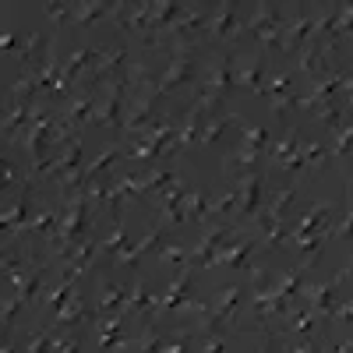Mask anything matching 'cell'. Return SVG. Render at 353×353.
Listing matches in <instances>:
<instances>
[{"label":"cell","mask_w":353,"mask_h":353,"mask_svg":"<svg viewBox=\"0 0 353 353\" xmlns=\"http://www.w3.org/2000/svg\"><path fill=\"white\" fill-rule=\"evenodd\" d=\"M128 311V286L106 276L96 279V314H124Z\"/></svg>","instance_id":"cell-17"},{"label":"cell","mask_w":353,"mask_h":353,"mask_svg":"<svg viewBox=\"0 0 353 353\" xmlns=\"http://www.w3.org/2000/svg\"><path fill=\"white\" fill-rule=\"evenodd\" d=\"M230 124H237V113H212V117H205L201 138H198V149H209V145H216Z\"/></svg>","instance_id":"cell-30"},{"label":"cell","mask_w":353,"mask_h":353,"mask_svg":"<svg viewBox=\"0 0 353 353\" xmlns=\"http://www.w3.org/2000/svg\"><path fill=\"white\" fill-rule=\"evenodd\" d=\"M339 276H343V279H346V276H353V258H350V261H346V269H343V272H339Z\"/></svg>","instance_id":"cell-47"},{"label":"cell","mask_w":353,"mask_h":353,"mask_svg":"<svg viewBox=\"0 0 353 353\" xmlns=\"http://www.w3.org/2000/svg\"><path fill=\"white\" fill-rule=\"evenodd\" d=\"M128 314H96V336H99V350H121L128 346Z\"/></svg>","instance_id":"cell-20"},{"label":"cell","mask_w":353,"mask_h":353,"mask_svg":"<svg viewBox=\"0 0 353 353\" xmlns=\"http://www.w3.org/2000/svg\"><path fill=\"white\" fill-rule=\"evenodd\" d=\"M336 237H353V198H350V209L343 212V219L336 223Z\"/></svg>","instance_id":"cell-43"},{"label":"cell","mask_w":353,"mask_h":353,"mask_svg":"<svg viewBox=\"0 0 353 353\" xmlns=\"http://www.w3.org/2000/svg\"><path fill=\"white\" fill-rule=\"evenodd\" d=\"M265 99H269V106L276 110V117H286L290 110H297V78H293L290 71H276L269 78V85H265Z\"/></svg>","instance_id":"cell-9"},{"label":"cell","mask_w":353,"mask_h":353,"mask_svg":"<svg viewBox=\"0 0 353 353\" xmlns=\"http://www.w3.org/2000/svg\"><path fill=\"white\" fill-rule=\"evenodd\" d=\"M156 307H159V297L149 290V283L145 279H134L131 286H128V318H134V321H141V325H152L156 321Z\"/></svg>","instance_id":"cell-11"},{"label":"cell","mask_w":353,"mask_h":353,"mask_svg":"<svg viewBox=\"0 0 353 353\" xmlns=\"http://www.w3.org/2000/svg\"><path fill=\"white\" fill-rule=\"evenodd\" d=\"M163 241H166V237H163V226H152V230L145 233L141 241H134L131 248H124L121 254L113 258V269H138V265H141V258L149 254L152 248H159Z\"/></svg>","instance_id":"cell-21"},{"label":"cell","mask_w":353,"mask_h":353,"mask_svg":"<svg viewBox=\"0 0 353 353\" xmlns=\"http://www.w3.org/2000/svg\"><path fill=\"white\" fill-rule=\"evenodd\" d=\"M265 64H269V53L265 50H254L248 61H237V88H244V92L265 99Z\"/></svg>","instance_id":"cell-13"},{"label":"cell","mask_w":353,"mask_h":353,"mask_svg":"<svg viewBox=\"0 0 353 353\" xmlns=\"http://www.w3.org/2000/svg\"><path fill=\"white\" fill-rule=\"evenodd\" d=\"M237 184V191H241V212H237V226L241 223H254L258 219V212H261V198H265V176H261V170H254V173H244L241 181H233Z\"/></svg>","instance_id":"cell-8"},{"label":"cell","mask_w":353,"mask_h":353,"mask_svg":"<svg viewBox=\"0 0 353 353\" xmlns=\"http://www.w3.org/2000/svg\"><path fill=\"white\" fill-rule=\"evenodd\" d=\"M343 81H346V71H339V68H332V71H325L321 78H314L311 81V88L297 99V110H318V106H325V103H332L339 92H343Z\"/></svg>","instance_id":"cell-6"},{"label":"cell","mask_w":353,"mask_h":353,"mask_svg":"<svg viewBox=\"0 0 353 353\" xmlns=\"http://www.w3.org/2000/svg\"><path fill=\"white\" fill-rule=\"evenodd\" d=\"M124 152H128L124 145L110 141L106 149H103V152H99V156L92 159V163H85V170H81V181H85V184H92V181H103V173H106V170H110V166H113L117 159H121Z\"/></svg>","instance_id":"cell-27"},{"label":"cell","mask_w":353,"mask_h":353,"mask_svg":"<svg viewBox=\"0 0 353 353\" xmlns=\"http://www.w3.org/2000/svg\"><path fill=\"white\" fill-rule=\"evenodd\" d=\"M346 350H350V353H353V339H346Z\"/></svg>","instance_id":"cell-48"},{"label":"cell","mask_w":353,"mask_h":353,"mask_svg":"<svg viewBox=\"0 0 353 353\" xmlns=\"http://www.w3.org/2000/svg\"><path fill=\"white\" fill-rule=\"evenodd\" d=\"M85 318H88L85 297H81V293L74 290V293H71V301H68V304H64L61 311L53 314V321H50V325H53V329H68V325H81Z\"/></svg>","instance_id":"cell-29"},{"label":"cell","mask_w":353,"mask_h":353,"mask_svg":"<svg viewBox=\"0 0 353 353\" xmlns=\"http://www.w3.org/2000/svg\"><path fill=\"white\" fill-rule=\"evenodd\" d=\"M254 248H258V241L251 237V233H244L241 241L226 244V248L212 258L209 269H248V265H251V254H254Z\"/></svg>","instance_id":"cell-19"},{"label":"cell","mask_w":353,"mask_h":353,"mask_svg":"<svg viewBox=\"0 0 353 353\" xmlns=\"http://www.w3.org/2000/svg\"><path fill=\"white\" fill-rule=\"evenodd\" d=\"M297 201V184H279V188H272L269 191V201L261 205V216L265 219H286V212H290V205Z\"/></svg>","instance_id":"cell-25"},{"label":"cell","mask_w":353,"mask_h":353,"mask_svg":"<svg viewBox=\"0 0 353 353\" xmlns=\"http://www.w3.org/2000/svg\"><path fill=\"white\" fill-rule=\"evenodd\" d=\"M237 124H241V138H244V145H248V149H254V152H269V145H272V138H269V128H258V124L244 121L241 113H237Z\"/></svg>","instance_id":"cell-32"},{"label":"cell","mask_w":353,"mask_h":353,"mask_svg":"<svg viewBox=\"0 0 353 353\" xmlns=\"http://www.w3.org/2000/svg\"><path fill=\"white\" fill-rule=\"evenodd\" d=\"M350 191H353V181H350Z\"/></svg>","instance_id":"cell-49"},{"label":"cell","mask_w":353,"mask_h":353,"mask_svg":"<svg viewBox=\"0 0 353 353\" xmlns=\"http://www.w3.org/2000/svg\"><path fill=\"white\" fill-rule=\"evenodd\" d=\"M346 121H350V113H346V106H343L339 96H336L332 103H325V106H318V110H314V124H321V128L332 131V134H336Z\"/></svg>","instance_id":"cell-31"},{"label":"cell","mask_w":353,"mask_h":353,"mask_svg":"<svg viewBox=\"0 0 353 353\" xmlns=\"http://www.w3.org/2000/svg\"><path fill=\"white\" fill-rule=\"evenodd\" d=\"M248 297V286L244 283H230L216 293L212 301V318H209V329H219V325H233L241 318V301Z\"/></svg>","instance_id":"cell-7"},{"label":"cell","mask_w":353,"mask_h":353,"mask_svg":"<svg viewBox=\"0 0 353 353\" xmlns=\"http://www.w3.org/2000/svg\"><path fill=\"white\" fill-rule=\"evenodd\" d=\"M318 28H321V8H307L301 4L297 14L286 18V28H283V53H297L301 46H307L314 36H318Z\"/></svg>","instance_id":"cell-4"},{"label":"cell","mask_w":353,"mask_h":353,"mask_svg":"<svg viewBox=\"0 0 353 353\" xmlns=\"http://www.w3.org/2000/svg\"><path fill=\"white\" fill-rule=\"evenodd\" d=\"M191 332H194L191 325L188 329H176L173 339H166V350L163 353H191Z\"/></svg>","instance_id":"cell-41"},{"label":"cell","mask_w":353,"mask_h":353,"mask_svg":"<svg viewBox=\"0 0 353 353\" xmlns=\"http://www.w3.org/2000/svg\"><path fill=\"white\" fill-rule=\"evenodd\" d=\"M191 272H194V269H184V272H176V276H173L170 290H166L163 297H159L156 318H166V314H173L176 307H181V304L188 301V290H191Z\"/></svg>","instance_id":"cell-23"},{"label":"cell","mask_w":353,"mask_h":353,"mask_svg":"<svg viewBox=\"0 0 353 353\" xmlns=\"http://www.w3.org/2000/svg\"><path fill=\"white\" fill-rule=\"evenodd\" d=\"M57 332L61 329H53V325H46L43 332H32L25 339V346H21V353H53V343H57Z\"/></svg>","instance_id":"cell-35"},{"label":"cell","mask_w":353,"mask_h":353,"mask_svg":"<svg viewBox=\"0 0 353 353\" xmlns=\"http://www.w3.org/2000/svg\"><path fill=\"white\" fill-rule=\"evenodd\" d=\"M156 121H159V117H156V99H152V92L131 96V103H128V110H124V131H128V138L149 131Z\"/></svg>","instance_id":"cell-12"},{"label":"cell","mask_w":353,"mask_h":353,"mask_svg":"<svg viewBox=\"0 0 353 353\" xmlns=\"http://www.w3.org/2000/svg\"><path fill=\"white\" fill-rule=\"evenodd\" d=\"M156 258L166 265V269H176V272L191 269V254H188L184 248H176V244H166V241L156 248Z\"/></svg>","instance_id":"cell-34"},{"label":"cell","mask_w":353,"mask_h":353,"mask_svg":"<svg viewBox=\"0 0 353 353\" xmlns=\"http://www.w3.org/2000/svg\"><path fill=\"white\" fill-rule=\"evenodd\" d=\"M261 156H265V152H254V149H248V145H237V149H230V152H226V159H223V173H226V181L233 184V181H241L244 173H254V170H258V163H261Z\"/></svg>","instance_id":"cell-22"},{"label":"cell","mask_w":353,"mask_h":353,"mask_svg":"<svg viewBox=\"0 0 353 353\" xmlns=\"http://www.w3.org/2000/svg\"><path fill=\"white\" fill-rule=\"evenodd\" d=\"M230 88H237V61H233L226 50H216V57L209 61V71H205L198 92H194V110L201 117L219 113V103Z\"/></svg>","instance_id":"cell-1"},{"label":"cell","mask_w":353,"mask_h":353,"mask_svg":"<svg viewBox=\"0 0 353 353\" xmlns=\"http://www.w3.org/2000/svg\"><path fill=\"white\" fill-rule=\"evenodd\" d=\"M128 248V230H124V223L121 219H110V230L99 237V258H106L110 265H113V258L121 254Z\"/></svg>","instance_id":"cell-28"},{"label":"cell","mask_w":353,"mask_h":353,"mask_svg":"<svg viewBox=\"0 0 353 353\" xmlns=\"http://www.w3.org/2000/svg\"><path fill=\"white\" fill-rule=\"evenodd\" d=\"M36 110H39V99L36 103H11L4 110V145L8 149L25 141V131H28V124H32Z\"/></svg>","instance_id":"cell-14"},{"label":"cell","mask_w":353,"mask_h":353,"mask_svg":"<svg viewBox=\"0 0 353 353\" xmlns=\"http://www.w3.org/2000/svg\"><path fill=\"white\" fill-rule=\"evenodd\" d=\"M61 216H64V209H57V205H50V201H43L39 209L32 212V219L25 223V230H21V237H32V241H46L50 244V237L57 233V226H61Z\"/></svg>","instance_id":"cell-16"},{"label":"cell","mask_w":353,"mask_h":353,"mask_svg":"<svg viewBox=\"0 0 353 353\" xmlns=\"http://www.w3.org/2000/svg\"><path fill=\"white\" fill-rule=\"evenodd\" d=\"M117 11H121V4L81 0V4H74V18H71V25H99L103 18H117Z\"/></svg>","instance_id":"cell-26"},{"label":"cell","mask_w":353,"mask_h":353,"mask_svg":"<svg viewBox=\"0 0 353 353\" xmlns=\"http://www.w3.org/2000/svg\"><path fill=\"white\" fill-rule=\"evenodd\" d=\"M201 353H226V346H223V339L212 332V336H205V343H201Z\"/></svg>","instance_id":"cell-46"},{"label":"cell","mask_w":353,"mask_h":353,"mask_svg":"<svg viewBox=\"0 0 353 353\" xmlns=\"http://www.w3.org/2000/svg\"><path fill=\"white\" fill-rule=\"evenodd\" d=\"M0 50H4V57H18V50H21V39L14 36V32H4V36H0Z\"/></svg>","instance_id":"cell-44"},{"label":"cell","mask_w":353,"mask_h":353,"mask_svg":"<svg viewBox=\"0 0 353 353\" xmlns=\"http://www.w3.org/2000/svg\"><path fill=\"white\" fill-rule=\"evenodd\" d=\"M339 283H343V276H336V279H329V283H307L304 293H301V301H304L321 321H332L336 304H339V297H336Z\"/></svg>","instance_id":"cell-10"},{"label":"cell","mask_w":353,"mask_h":353,"mask_svg":"<svg viewBox=\"0 0 353 353\" xmlns=\"http://www.w3.org/2000/svg\"><path fill=\"white\" fill-rule=\"evenodd\" d=\"M43 14L50 18V25H68L74 18V4H57V0H50V4H43Z\"/></svg>","instance_id":"cell-39"},{"label":"cell","mask_w":353,"mask_h":353,"mask_svg":"<svg viewBox=\"0 0 353 353\" xmlns=\"http://www.w3.org/2000/svg\"><path fill=\"white\" fill-rule=\"evenodd\" d=\"M318 325H321V318L301 301L297 307L283 318V336H293V339H321L318 336Z\"/></svg>","instance_id":"cell-15"},{"label":"cell","mask_w":353,"mask_h":353,"mask_svg":"<svg viewBox=\"0 0 353 353\" xmlns=\"http://www.w3.org/2000/svg\"><path fill=\"white\" fill-rule=\"evenodd\" d=\"M28 219H32V212H28V194H25V191L4 198V216H0V226H4V241L21 237V230H25Z\"/></svg>","instance_id":"cell-18"},{"label":"cell","mask_w":353,"mask_h":353,"mask_svg":"<svg viewBox=\"0 0 353 353\" xmlns=\"http://www.w3.org/2000/svg\"><path fill=\"white\" fill-rule=\"evenodd\" d=\"M184 205H188V219L191 223H209L212 219V198L205 194V191H188V198H184Z\"/></svg>","instance_id":"cell-33"},{"label":"cell","mask_w":353,"mask_h":353,"mask_svg":"<svg viewBox=\"0 0 353 353\" xmlns=\"http://www.w3.org/2000/svg\"><path fill=\"white\" fill-rule=\"evenodd\" d=\"M241 237H244V230H241V226H233V223H209V230L201 233L198 248L191 251V269H209L212 258H216L226 244L241 241Z\"/></svg>","instance_id":"cell-3"},{"label":"cell","mask_w":353,"mask_h":353,"mask_svg":"<svg viewBox=\"0 0 353 353\" xmlns=\"http://www.w3.org/2000/svg\"><path fill=\"white\" fill-rule=\"evenodd\" d=\"M244 21L237 18V4H230V0H223V4L212 8L209 14V28H205V43H212V46H226L233 39H241L244 36Z\"/></svg>","instance_id":"cell-5"},{"label":"cell","mask_w":353,"mask_h":353,"mask_svg":"<svg viewBox=\"0 0 353 353\" xmlns=\"http://www.w3.org/2000/svg\"><path fill=\"white\" fill-rule=\"evenodd\" d=\"M53 353H81V336H61L57 332V343H53Z\"/></svg>","instance_id":"cell-42"},{"label":"cell","mask_w":353,"mask_h":353,"mask_svg":"<svg viewBox=\"0 0 353 353\" xmlns=\"http://www.w3.org/2000/svg\"><path fill=\"white\" fill-rule=\"evenodd\" d=\"M198 74V46L194 43H181L170 46V64L163 71V78L152 85V99H166L173 92H181L184 85H191Z\"/></svg>","instance_id":"cell-2"},{"label":"cell","mask_w":353,"mask_h":353,"mask_svg":"<svg viewBox=\"0 0 353 353\" xmlns=\"http://www.w3.org/2000/svg\"><path fill=\"white\" fill-rule=\"evenodd\" d=\"M138 350L141 353H163L166 350V336L156 332V325H145L141 336H138Z\"/></svg>","instance_id":"cell-37"},{"label":"cell","mask_w":353,"mask_h":353,"mask_svg":"<svg viewBox=\"0 0 353 353\" xmlns=\"http://www.w3.org/2000/svg\"><path fill=\"white\" fill-rule=\"evenodd\" d=\"M286 14H283V8L279 4H265V0H261V4H254V11L244 18V32L248 36H261L265 32V28H272V25H279Z\"/></svg>","instance_id":"cell-24"},{"label":"cell","mask_w":353,"mask_h":353,"mask_svg":"<svg viewBox=\"0 0 353 353\" xmlns=\"http://www.w3.org/2000/svg\"><path fill=\"white\" fill-rule=\"evenodd\" d=\"M353 152V117L332 134V156H350Z\"/></svg>","instance_id":"cell-38"},{"label":"cell","mask_w":353,"mask_h":353,"mask_svg":"<svg viewBox=\"0 0 353 353\" xmlns=\"http://www.w3.org/2000/svg\"><path fill=\"white\" fill-rule=\"evenodd\" d=\"M336 39L350 43L353 39V4H339V25H336Z\"/></svg>","instance_id":"cell-40"},{"label":"cell","mask_w":353,"mask_h":353,"mask_svg":"<svg viewBox=\"0 0 353 353\" xmlns=\"http://www.w3.org/2000/svg\"><path fill=\"white\" fill-rule=\"evenodd\" d=\"M329 156H332V145H325V141H304V163L307 166H325L329 163Z\"/></svg>","instance_id":"cell-36"},{"label":"cell","mask_w":353,"mask_h":353,"mask_svg":"<svg viewBox=\"0 0 353 353\" xmlns=\"http://www.w3.org/2000/svg\"><path fill=\"white\" fill-rule=\"evenodd\" d=\"M332 321H353V301H339V304H336Z\"/></svg>","instance_id":"cell-45"}]
</instances>
